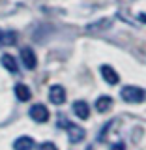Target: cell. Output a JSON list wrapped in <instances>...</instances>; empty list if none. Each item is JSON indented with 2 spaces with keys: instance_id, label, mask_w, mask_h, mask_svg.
Segmentation results:
<instances>
[{
  "instance_id": "1",
  "label": "cell",
  "mask_w": 146,
  "mask_h": 150,
  "mask_svg": "<svg viewBox=\"0 0 146 150\" xmlns=\"http://www.w3.org/2000/svg\"><path fill=\"white\" fill-rule=\"evenodd\" d=\"M120 94H122V100L128 101V103H140V101H144V98H146L144 90L139 88V86H124Z\"/></svg>"
},
{
  "instance_id": "2",
  "label": "cell",
  "mask_w": 146,
  "mask_h": 150,
  "mask_svg": "<svg viewBox=\"0 0 146 150\" xmlns=\"http://www.w3.org/2000/svg\"><path fill=\"white\" fill-rule=\"evenodd\" d=\"M30 118L36 122H47L49 120V109L41 103H36V105L30 107Z\"/></svg>"
},
{
  "instance_id": "3",
  "label": "cell",
  "mask_w": 146,
  "mask_h": 150,
  "mask_svg": "<svg viewBox=\"0 0 146 150\" xmlns=\"http://www.w3.org/2000/svg\"><path fill=\"white\" fill-rule=\"evenodd\" d=\"M21 60H23V64H25L26 69H34L36 64H37V58H36L34 51H32L30 47H23L21 49Z\"/></svg>"
},
{
  "instance_id": "4",
  "label": "cell",
  "mask_w": 146,
  "mask_h": 150,
  "mask_svg": "<svg viewBox=\"0 0 146 150\" xmlns=\"http://www.w3.org/2000/svg\"><path fill=\"white\" fill-rule=\"evenodd\" d=\"M49 100H51V103H54V105H62V103L66 101V90H64V86H60V84L51 86Z\"/></svg>"
},
{
  "instance_id": "5",
  "label": "cell",
  "mask_w": 146,
  "mask_h": 150,
  "mask_svg": "<svg viewBox=\"0 0 146 150\" xmlns=\"http://www.w3.org/2000/svg\"><path fill=\"white\" fill-rule=\"evenodd\" d=\"M68 137H69V141H71V143H79V141H83L84 139V135H86V131H84L81 126H77V124H71V122H69L68 124Z\"/></svg>"
},
{
  "instance_id": "6",
  "label": "cell",
  "mask_w": 146,
  "mask_h": 150,
  "mask_svg": "<svg viewBox=\"0 0 146 150\" xmlns=\"http://www.w3.org/2000/svg\"><path fill=\"white\" fill-rule=\"evenodd\" d=\"M73 112H75V116H79L81 120H86L88 116H90V107H88L86 101L79 100V101L73 103Z\"/></svg>"
},
{
  "instance_id": "7",
  "label": "cell",
  "mask_w": 146,
  "mask_h": 150,
  "mask_svg": "<svg viewBox=\"0 0 146 150\" xmlns=\"http://www.w3.org/2000/svg\"><path fill=\"white\" fill-rule=\"evenodd\" d=\"M101 75H103V79H105V83H109V84H118V81H120L118 73H116L111 66H101Z\"/></svg>"
},
{
  "instance_id": "8",
  "label": "cell",
  "mask_w": 146,
  "mask_h": 150,
  "mask_svg": "<svg viewBox=\"0 0 146 150\" xmlns=\"http://www.w3.org/2000/svg\"><path fill=\"white\" fill-rule=\"evenodd\" d=\"M112 25V21L111 19H99V21H96V23H92V25H88L86 26V32H103V30H107Z\"/></svg>"
},
{
  "instance_id": "9",
  "label": "cell",
  "mask_w": 146,
  "mask_h": 150,
  "mask_svg": "<svg viewBox=\"0 0 146 150\" xmlns=\"http://www.w3.org/2000/svg\"><path fill=\"white\" fill-rule=\"evenodd\" d=\"M112 98L111 96H99L96 100V109H97V112H107L112 107Z\"/></svg>"
},
{
  "instance_id": "10",
  "label": "cell",
  "mask_w": 146,
  "mask_h": 150,
  "mask_svg": "<svg viewBox=\"0 0 146 150\" xmlns=\"http://www.w3.org/2000/svg\"><path fill=\"white\" fill-rule=\"evenodd\" d=\"M13 148L15 150H32L34 148V139L32 137H19L15 139V143H13Z\"/></svg>"
},
{
  "instance_id": "11",
  "label": "cell",
  "mask_w": 146,
  "mask_h": 150,
  "mask_svg": "<svg viewBox=\"0 0 146 150\" xmlns=\"http://www.w3.org/2000/svg\"><path fill=\"white\" fill-rule=\"evenodd\" d=\"M15 96H17V100L19 101H28L32 98V92H30V88L26 86V84H15Z\"/></svg>"
},
{
  "instance_id": "12",
  "label": "cell",
  "mask_w": 146,
  "mask_h": 150,
  "mask_svg": "<svg viewBox=\"0 0 146 150\" xmlns=\"http://www.w3.org/2000/svg\"><path fill=\"white\" fill-rule=\"evenodd\" d=\"M0 62H2V66L8 69V71H17V69H19V66H17V62H15V58H13L11 54H2Z\"/></svg>"
},
{
  "instance_id": "13",
  "label": "cell",
  "mask_w": 146,
  "mask_h": 150,
  "mask_svg": "<svg viewBox=\"0 0 146 150\" xmlns=\"http://www.w3.org/2000/svg\"><path fill=\"white\" fill-rule=\"evenodd\" d=\"M17 41L15 32H2L0 34V45H13Z\"/></svg>"
},
{
  "instance_id": "14",
  "label": "cell",
  "mask_w": 146,
  "mask_h": 150,
  "mask_svg": "<svg viewBox=\"0 0 146 150\" xmlns=\"http://www.w3.org/2000/svg\"><path fill=\"white\" fill-rule=\"evenodd\" d=\"M37 150H58V148H56V144H53V143H43V144H39Z\"/></svg>"
},
{
  "instance_id": "15",
  "label": "cell",
  "mask_w": 146,
  "mask_h": 150,
  "mask_svg": "<svg viewBox=\"0 0 146 150\" xmlns=\"http://www.w3.org/2000/svg\"><path fill=\"white\" fill-rule=\"evenodd\" d=\"M111 150H126V144L122 143V141H120V143H114V144L111 146Z\"/></svg>"
},
{
  "instance_id": "16",
  "label": "cell",
  "mask_w": 146,
  "mask_h": 150,
  "mask_svg": "<svg viewBox=\"0 0 146 150\" xmlns=\"http://www.w3.org/2000/svg\"><path fill=\"white\" fill-rule=\"evenodd\" d=\"M139 19H140L142 23H146V13H139Z\"/></svg>"
},
{
  "instance_id": "17",
  "label": "cell",
  "mask_w": 146,
  "mask_h": 150,
  "mask_svg": "<svg viewBox=\"0 0 146 150\" xmlns=\"http://www.w3.org/2000/svg\"><path fill=\"white\" fill-rule=\"evenodd\" d=\"M86 150H94V146H88V148H86Z\"/></svg>"
}]
</instances>
